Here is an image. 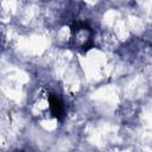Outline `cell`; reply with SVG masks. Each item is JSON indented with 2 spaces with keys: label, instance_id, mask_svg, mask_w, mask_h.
Here are the masks:
<instances>
[{
  "label": "cell",
  "instance_id": "2",
  "mask_svg": "<svg viewBox=\"0 0 152 152\" xmlns=\"http://www.w3.org/2000/svg\"><path fill=\"white\" fill-rule=\"evenodd\" d=\"M48 106L50 109V113L57 118V119H62L64 113H65V108H64V103L62 102V100L56 95V94H49L48 96Z\"/></svg>",
  "mask_w": 152,
  "mask_h": 152
},
{
  "label": "cell",
  "instance_id": "1",
  "mask_svg": "<svg viewBox=\"0 0 152 152\" xmlns=\"http://www.w3.org/2000/svg\"><path fill=\"white\" fill-rule=\"evenodd\" d=\"M71 38H72V43L76 48L88 49L93 42V31L86 23L77 21L72 26Z\"/></svg>",
  "mask_w": 152,
  "mask_h": 152
}]
</instances>
